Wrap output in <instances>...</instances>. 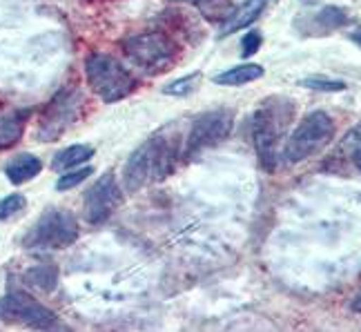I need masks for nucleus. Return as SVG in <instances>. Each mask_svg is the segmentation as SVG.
<instances>
[{
    "instance_id": "1",
    "label": "nucleus",
    "mask_w": 361,
    "mask_h": 332,
    "mask_svg": "<svg viewBox=\"0 0 361 332\" xmlns=\"http://www.w3.org/2000/svg\"><path fill=\"white\" fill-rule=\"evenodd\" d=\"M178 156V145L174 136L154 134L128 159L123 168V187L128 192H138L141 187L163 181L174 172Z\"/></svg>"
},
{
    "instance_id": "2",
    "label": "nucleus",
    "mask_w": 361,
    "mask_h": 332,
    "mask_svg": "<svg viewBox=\"0 0 361 332\" xmlns=\"http://www.w3.org/2000/svg\"><path fill=\"white\" fill-rule=\"evenodd\" d=\"M295 116V105L288 99H268L252 116V141L261 165L268 172L276 168L279 161V143L286 136L290 121Z\"/></svg>"
},
{
    "instance_id": "3",
    "label": "nucleus",
    "mask_w": 361,
    "mask_h": 332,
    "mask_svg": "<svg viewBox=\"0 0 361 332\" xmlns=\"http://www.w3.org/2000/svg\"><path fill=\"white\" fill-rule=\"evenodd\" d=\"M78 239V221L63 207H49L40 214L23 241L30 250H63Z\"/></svg>"
},
{
    "instance_id": "4",
    "label": "nucleus",
    "mask_w": 361,
    "mask_h": 332,
    "mask_svg": "<svg viewBox=\"0 0 361 332\" xmlns=\"http://www.w3.org/2000/svg\"><path fill=\"white\" fill-rule=\"evenodd\" d=\"M85 74L90 87L101 96L103 103H118L136 87L132 74L107 54H92L85 63Z\"/></svg>"
},
{
    "instance_id": "5",
    "label": "nucleus",
    "mask_w": 361,
    "mask_h": 332,
    "mask_svg": "<svg viewBox=\"0 0 361 332\" xmlns=\"http://www.w3.org/2000/svg\"><path fill=\"white\" fill-rule=\"evenodd\" d=\"M335 136V123L326 112H312L305 116L283 145V159L288 163H301L319 154Z\"/></svg>"
},
{
    "instance_id": "6",
    "label": "nucleus",
    "mask_w": 361,
    "mask_h": 332,
    "mask_svg": "<svg viewBox=\"0 0 361 332\" xmlns=\"http://www.w3.org/2000/svg\"><path fill=\"white\" fill-rule=\"evenodd\" d=\"M123 49L132 59V63L157 74L172 65L176 47L163 32H143L125 40Z\"/></svg>"
},
{
    "instance_id": "7",
    "label": "nucleus",
    "mask_w": 361,
    "mask_h": 332,
    "mask_svg": "<svg viewBox=\"0 0 361 332\" xmlns=\"http://www.w3.org/2000/svg\"><path fill=\"white\" fill-rule=\"evenodd\" d=\"M234 114L230 109H212L194 118L185 141V156H197L199 152L210 149L219 143H224L232 134Z\"/></svg>"
},
{
    "instance_id": "8",
    "label": "nucleus",
    "mask_w": 361,
    "mask_h": 332,
    "mask_svg": "<svg viewBox=\"0 0 361 332\" xmlns=\"http://www.w3.org/2000/svg\"><path fill=\"white\" fill-rule=\"evenodd\" d=\"M0 321L23 324L32 328H51L56 326V314L30 295L9 293L0 299Z\"/></svg>"
},
{
    "instance_id": "9",
    "label": "nucleus",
    "mask_w": 361,
    "mask_h": 332,
    "mask_svg": "<svg viewBox=\"0 0 361 332\" xmlns=\"http://www.w3.org/2000/svg\"><path fill=\"white\" fill-rule=\"evenodd\" d=\"M78 107H80V94L76 90H63L45 109V116L38 128L40 141H56L76 121Z\"/></svg>"
},
{
    "instance_id": "10",
    "label": "nucleus",
    "mask_w": 361,
    "mask_h": 332,
    "mask_svg": "<svg viewBox=\"0 0 361 332\" xmlns=\"http://www.w3.org/2000/svg\"><path fill=\"white\" fill-rule=\"evenodd\" d=\"M123 201L121 187L116 183L114 172L103 174L85 195V219L90 223H103L112 216Z\"/></svg>"
},
{
    "instance_id": "11",
    "label": "nucleus",
    "mask_w": 361,
    "mask_h": 332,
    "mask_svg": "<svg viewBox=\"0 0 361 332\" xmlns=\"http://www.w3.org/2000/svg\"><path fill=\"white\" fill-rule=\"evenodd\" d=\"M266 7H268V0H245V3L239 9H232V13L224 20V27H221V36H230L234 32L245 30V27H250L261 16Z\"/></svg>"
},
{
    "instance_id": "12",
    "label": "nucleus",
    "mask_w": 361,
    "mask_h": 332,
    "mask_svg": "<svg viewBox=\"0 0 361 332\" xmlns=\"http://www.w3.org/2000/svg\"><path fill=\"white\" fill-rule=\"evenodd\" d=\"M30 112L23 109H0V149H7L20 141Z\"/></svg>"
},
{
    "instance_id": "13",
    "label": "nucleus",
    "mask_w": 361,
    "mask_h": 332,
    "mask_svg": "<svg viewBox=\"0 0 361 332\" xmlns=\"http://www.w3.org/2000/svg\"><path fill=\"white\" fill-rule=\"evenodd\" d=\"M350 23V13L341 9V7H324L319 9L314 16L305 23V30L308 32H317V34H330L339 30V27H345Z\"/></svg>"
},
{
    "instance_id": "14",
    "label": "nucleus",
    "mask_w": 361,
    "mask_h": 332,
    "mask_svg": "<svg viewBox=\"0 0 361 332\" xmlns=\"http://www.w3.org/2000/svg\"><path fill=\"white\" fill-rule=\"evenodd\" d=\"M40 170H43L40 159H36L34 154H20L7 163L5 174L13 185H23L27 181H32L36 174H40Z\"/></svg>"
},
{
    "instance_id": "15",
    "label": "nucleus",
    "mask_w": 361,
    "mask_h": 332,
    "mask_svg": "<svg viewBox=\"0 0 361 332\" xmlns=\"http://www.w3.org/2000/svg\"><path fill=\"white\" fill-rule=\"evenodd\" d=\"M263 76V67L257 63H245V65H237V67H230L226 72H221L214 76L216 85H224V87H239V85H247L257 78Z\"/></svg>"
},
{
    "instance_id": "16",
    "label": "nucleus",
    "mask_w": 361,
    "mask_h": 332,
    "mask_svg": "<svg viewBox=\"0 0 361 332\" xmlns=\"http://www.w3.org/2000/svg\"><path fill=\"white\" fill-rule=\"evenodd\" d=\"M94 156V147L92 145H69L63 152H59L51 161V168L56 172H65L69 168H76V165H82L85 161H90Z\"/></svg>"
},
{
    "instance_id": "17",
    "label": "nucleus",
    "mask_w": 361,
    "mask_h": 332,
    "mask_svg": "<svg viewBox=\"0 0 361 332\" xmlns=\"http://www.w3.org/2000/svg\"><path fill=\"white\" fill-rule=\"evenodd\" d=\"M172 3H185V5L199 7L203 16L210 20H221V18L226 20L232 13L230 0H172Z\"/></svg>"
},
{
    "instance_id": "18",
    "label": "nucleus",
    "mask_w": 361,
    "mask_h": 332,
    "mask_svg": "<svg viewBox=\"0 0 361 332\" xmlns=\"http://www.w3.org/2000/svg\"><path fill=\"white\" fill-rule=\"evenodd\" d=\"M25 281L34 288H38V290L49 293V290H54V285H56L59 274H56V268L54 266H36L25 274Z\"/></svg>"
},
{
    "instance_id": "19",
    "label": "nucleus",
    "mask_w": 361,
    "mask_h": 332,
    "mask_svg": "<svg viewBox=\"0 0 361 332\" xmlns=\"http://www.w3.org/2000/svg\"><path fill=\"white\" fill-rule=\"evenodd\" d=\"M299 85L301 87H308V90H314V92H343L345 90V82L343 80H332V78H322V76L303 78Z\"/></svg>"
},
{
    "instance_id": "20",
    "label": "nucleus",
    "mask_w": 361,
    "mask_h": 332,
    "mask_svg": "<svg viewBox=\"0 0 361 332\" xmlns=\"http://www.w3.org/2000/svg\"><path fill=\"white\" fill-rule=\"evenodd\" d=\"M90 174H94V170L92 168H80V170H74V172H65L59 181H56V190L59 192H67V190H72V187H76V185H80L85 178L90 176Z\"/></svg>"
},
{
    "instance_id": "21",
    "label": "nucleus",
    "mask_w": 361,
    "mask_h": 332,
    "mask_svg": "<svg viewBox=\"0 0 361 332\" xmlns=\"http://www.w3.org/2000/svg\"><path fill=\"white\" fill-rule=\"evenodd\" d=\"M199 78H201V74H199V72H194V74H190V76H183V78H178V80L170 82L168 87H163V92H165V94H172V96H185V94H190L194 87H197Z\"/></svg>"
},
{
    "instance_id": "22",
    "label": "nucleus",
    "mask_w": 361,
    "mask_h": 332,
    "mask_svg": "<svg viewBox=\"0 0 361 332\" xmlns=\"http://www.w3.org/2000/svg\"><path fill=\"white\" fill-rule=\"evenodd\" d=\"M25 197L23 195H9L5 197L3 201H0V221H5L13 214H18L23 207H25Z\"/></svg>"
},
{
    "instance_id": "23",
    "label": "nucleus",
    "mask_w": 361,
    "mask_h": 332,
    "mask_svg": "<svg viewBox=\"0 0 361 332\" xmlns=\"http://www.w3.org/2000/svg\"><path fill=\"white\" fill-rule=\"evenodd\" d=\"M261 47V34L259 32H247L241 40V54L243 56H252Z\"/></svg>"
},
{
    "instance_id": "24",
    "label": "nucleus",
    "mask_w": 361,
    "mask_h": 332,
    "mask_svg": "<svg viewBox=\"0 0 361 332\" xmlns=\"http://www.w3.org/2000/svg\"><path fill=\"white\" fill-rule=\"evenodd\" d=\"M350 40H353V43L361 49V27H357L355 32H350Z\"/></svg>"
},
{
    "instance_id": "25",
    "label": "nucleus",
    "mask_w": 361,
    "mask_h": 332,
    "mask_svg": "<svg viewBox=\"0 0 361 332\" xmlns=\"http://www.w3.org/2000/svg\"><path fill=\"white\" fill-rule=\"evenodd\" d=\"M350 308H353L355 312H359V314H361V295H359V297H357V299L350 303Z\"/></svg>"
},
{
    "instance_id": "26",
    "label": "nucleus",
    "mask_w": 361,
    "mask_h": 332,
    "mask_svg": "<svg viewBox=\"0 0 361 332\" xmlns=\"http://www.w3.org/2000/svg\"><path fill=\"white\" fill-rule=\"evenodd\" d=\"M355 165L361 170V145L357 147V152H355Z\"/></svg>"
}]
</instances>
